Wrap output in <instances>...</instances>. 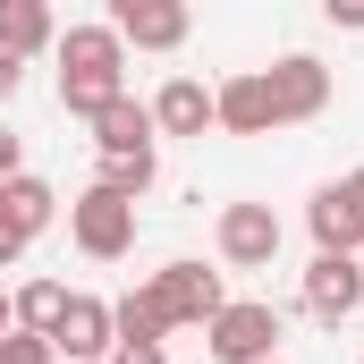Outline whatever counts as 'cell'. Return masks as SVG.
Listing matches in <instances>:
<instances>
[{
  "mask_svg": "<svg viewBox=\"0 0 364 364\" xmlns=\"http://www.w3.org/2000/svg\"><path fill=\"white\" fill-rule=\"evenodd\" d=\"M0 364H51V339H34V331H9V339H0Z\"/></svg>",
  "mask_w": 364,
  "mask_h": 364,
  "instance_id": "18",
  "label": "cell"
},
{
  "mask_svg": "<svg viewBox=\"0 0 364 364\" xmlns=\"http://www.w3.org/2000/svg\"><path fill=\"white\" fill-rule=\"evenodd\" d=\"M212 127H229V136H272V85H263V68H246V77H229V85H212Z\"/></svg>",
  "mask_w": 364,
  "mask_h": 364,
  "instance_id": "11",
  "label": "cell"
},
{
  "mask_svg": "<svg viewBox=\"0 0 364 364\" xmlns=\"http://www.w3.org/2000/svg\"><path fill=\"white\" fill-rule=\"evenodd\" d=\"M331 26H364V0H331Z\"/></svg>",
  "mask_w": 364,
  "mask_h": 364,
  "instance_id": "23",
  "label": "cell"
},
{
  "mask_svg": "<svg viewBox=\"0 0 364 364\" xmlns=\"http://www.w3.org/2000/svg\"><path fill=\"white\" fill-rule=\"evenodd\" d=\"M68 296H77V288H60V279H26V288H9V305H17V331L51 339V331H60V314H68Z\"/></svg>",
  "mask_w": 364,
  "mask_h": 364,
  "instance_id": "16",
  "label": "cell"
},
{
  "mask_svg": "<svg viewBox=\"0 0 364 364\" xmlns=\"http://www.w3.org/2000/svg\"><path fill=\"white\" fill-rule=\"evenodd\" d=\"M17 255H26V246H17V237H0V272H17Z\"/></svg>",
  "mask_w": 364,
  "mask_h": 364,
  "instance_id": "24",
  "label": "cell"
},
{
  "mask_svg": "<svg viewBox=\"0 0 364 364\" xmlns=\"http://www.w3.org/2000/svg\"><path fill=\"white\" fill-rule=\"evenodd\" d=\"M153 178H161V161H153V153H102V195H119V203H144V195H153Z\"/></svg>",
  "mask_w": 364,
  "mask_h": 364,
  "instance_id": "17",
  "label": "cell"
},
{
  "mask_svg": "<svg viewBox=\"0 0 364 364\" xmlns=\"http://www.w3.org/2000/svg\"><path fill=\"white\" fill-rule=\"evenodd\" d=\"M356 305H364L356 255H314V272H305V314H314V322H348Z\"/></svg>",
  "mask_w": 364,
  "mask_h": 364,
  "instance_id": "9",
  "label": "cell"
},
{
  "mask_svg": "<svg viewBox=\"0 0 364 364\" xmlns=\"http://www.w3.org/2000/svg\"><path fill=\"white\" fill-rule=\"evenodd\" d=\"M339 195H348V212L364 220V170H348V178H339Z\"/></svg>",
  "mask_w": 364,
  "mask_h": 364,
  "instance_id": "22",
  "label": "cell"
},
{
  "mask_svg": "<svg viewBox=\"0 0 364 364\" xmlns=\"http://www.w3.org/2000/svg\"><path fill=\"white\" fill-rule=\"evenodd\" d=\"M110 348H119V331H110V296H68V314H60V331H51V356L110 364Z\"/></svg>",
  "mask_w": 364,
  "mask_h": 364,
  "instance_id": "8",
  "label": "cell"
},
{
  "mask_svg": "<svg viewBox=\"0 0 364 364\" xmlns=\"http://www.w3.org/2000/svg\"><path fill=\"white\" fill-rule=\"evenodd\" d=\"M356 272H364V255H356Z\"/></svg>",
  "mask_w": 364,
  "mask_h": 364,
  "instance_id": "26",
  "label": "cell"
},
{
  "mask_svg": "<svg viewBox=\"0 0 364 364\" xmlns=\"http://www.w3.org/2000/svg\"><path fill=\"white\" fill-rule=\"evenodd\" d=\"M203 127H212V85L170 77V85L153 93V136H203Z\"/></svg>",
  "mask_w": 364,
  "mask_h": 364,
  "instance_id": "12",
  "label": "cell"
},
{
  "mask_svg": "<svg viewBox=\"0 0 364 364\" xmlns=\"http://www.w3.org/2000/svg\"><path fill=\"white\" fill-rule=\"evenodd\" d=\"M186 0H110V34L136 43V51H178L186 43Z\"/></svg>",
  "mask_w": 364,
  "mask_h": 364,
  "instance_id": "7",
  "label": "cell"
},
{
  "mask_svg": "<svg viewBox=\"0 0 364 364\" xmlns=\"http://www.w3.org/2000/svg\"><path fill=\"white\" fill-rule=\"evenodd\" d=\"M17 85H26V60H9V51H0V102H9Z\"/></svg>",
  "mask_w": 364,
  "mask_h": 364,
  "instance_id": "20",
  "label": "cell"
},
{
  "mask_svg": "<svg viewBox=\"0 0 364 364\" xmlns=\"http://www.w3.org/2000/svg\"><path fill=\"white\" fill-rule=\"evenodd\" d=\"M93 153H153V102L119 93V102L93 119Z\"/></svg>",
  "mask_w": 364,
  "mask_h": 364,
  "instance_id": "13",
  "label": "cell"
},
{
  "mask_svg": "<svg viewBox=\"0 0 364 364\" xmlns=\"http://www.w3.org/2000/svg\"><path fill=\"white\" fill-rule=\"evenodd\" d=\"M263 85H272V119H279V127H305V119L331 110V68L305 60V51H288L279 68H263Z\"/></svg>",
  "mask_w": 364,
  "mask_h": 364,
  "instance_id": "5",
  "label": "cell"
},
{
  "mask_svg": "<svg viewBox=\"0 0 364 364\" xmlns=\"http://www.w3.org/2000/svg\"><path fill=\"white\" fill-rule=\"evenodd\" d=\"M68 237L85 246L93 263H119V255H136V203H119V195L85 186V195L68 203Z\"/></svg>",
  "mask_w": 364,
  "mask_h": 364,
  "instance_id": "3",
  "label": "cell"
},
{
  "mask_svg": "<svg viewBox=\"0 0 364 364\" xmlns=\"http://www.w3.org/2000/svg\"><path fill=\"white\" fill-rule=\"evenodd\" d=\"M51 51H60V110L93 127V119L127 93V43H119L110 26H68Z\"/></svg>",
  "mask_w": 364,
  "mask_h": 364,
  "instance_id": "1",
  "label": "cell"
},
{
  "mask_svg": "<svg viewBox=\"0 0 364 364\" xmlns=\"http://www.w3.org/2000/svg\"><path fill=\"white\" fill-rule=\"evenodd\" d=\"M110 364H170L161 348H110Z\"/></svg>",
  "mask_w": 364,
  "mask_h": 364,
  "instance_id": "21",
  "label": "cell"
},
{
  "mask_svg": "<svg viewBox=\"0 0 364 364\" xmlns=\"http://www.w3.org/2000/svg\"><path fill=\"white\" fill-rule=\"evenodd\" d=\"M272 255H279L272 203H220V263L229 272H272Z\"/></svg>",
  "mask_w": 364,
  "mask_h": 364,
  "instance_id": "6",
  "label": "cell"
},
{
  "mask_svg": "<svg viewBox=\"0 0 364 364\" xmlns=\"http://www.w3.org/2000/svg\"><path fill=\"white\" fill-rule=\"evenodd\" d=\"M305 229H314V246H322V255H364V220L348 212V195H339V186H322V195L305 203Z\"/></svg>",
  "mask_w": 364,
  "mask_h": 364,
  "instance_id": "14",
  "label": "cell"
},
{
  "mask_svg": "<svg viewBox=\"0 0 364 364\" xmlns=\"http://www.w3.org/2000/svg\"><path fill=\"white\" fill-rule=\"evenodd\" d=\"M272 364H279V356H272Z\"/></svg>",
  "mask_w": 364,
  "mask_h": 364,
  "instance_id": "27",
  "label": "cell"
},
{
  "mask_svg": "<svg viewBox=\"0 0 364 364\" xmlns=\"http://www.w3.org/2000/svg\"><path fill=\"white\" fill-rule=\"evenodd\" d=\"M153 296H161L170 331H203V322H212V314L229 305L220 272H203V263H161V272H153Z\"/></svg>",
  "mask_w": 364,
  "mask_h": 364,
  "instance_id": "4",
  "label": "cell"
},
{
  "mask_svg": "<svg viewBox=\"0 0 364 364\" xmlns=\"http://www.w3.org/2000/svg\"><path fill=\"white\" fill-rule=\"evenodd\" d=\"M43 43H60L51 9H43V0H0V51L26 60V51H43Z\"/></svg>",
  "mask_w": 364,
  "mask_h": 364,
  "instance_id": "15",
  "label": "cell"
},
{
  "mask_svg": "<svg viewBox=\"0 0 364 364\" xmlns=\"http://www.w3.org/2000/svg\"><path fill=\"white\" fill-rule=\"evenodd\" d=\"M203 348H212V364H272V348H279V305H263V296H229V305L203 322Z\"/></svg>",
  "mask_w": 364,
  "mask_h": 364,
  "instance_id": "2",
  "label": "cell"
},
{
  "mask_svg": "<svg viewBox=\"0 0 364 364\" xmlns=\"http://www.w3.org/2000/svg\"><path fill=\"white\" fill-rule=\"evenodd\" d=\"M60 220V195H51V178H34V170H17V178L0 186V237H17V246H34L43 229Z\"/></svg>",
  "mask_w": 364,
  "mask_h": 364,
  "instance_id": "10",
  "label": "cell"
},
{
  "mask_svg": "<svg viewBox=\"0 0 364 364\" xmlns=\"http://www.w3.org/2000/svg\"><path fill=\"white\" fill-rule=\"evenodd\" d=\"M17 178V136H9V119H0V186Z\"/></svg>",
  "mask_w": 364,
  "mask_h": 364,
  "instance_id": "19",
  "label": "cell"
},
{
  "mask_svg": "<svg viewBox=\"0 0 364 364\" xmlns=\"http://www.w3.org/2000/svg\"><path fill=\"white\" fill-rule=\"evenodd\" d=\"M9 331H17V305H9V288H0V339H9Z\"/></svg>",
  "mask_w": 364,
  "mask_h": 364,
  "instance_id": "25",
  "label": "cell"
}]
</instances>
